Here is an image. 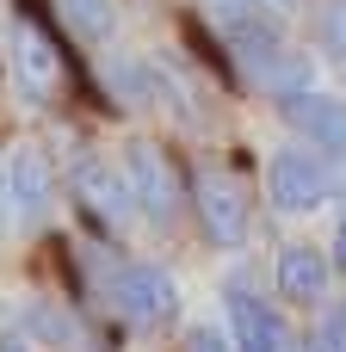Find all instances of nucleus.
Returning <instances> with one entry per match:
<instances>
[{
	"label": "nucleus",
	"instance_id": "nucleus-15",
	"mask_svg": "<svg viewBox=\"0 0 346 352\" xmlns=\"http://www.w3.org/2000/svg\"><path fill=\"white\" fill-rule=\"evenodd\" d=\"M186 352H229V340H223L217 328H192V334H186Z\"/></svg>",
	"mask_w": 346,
	"mask_h": 352
},
{
	"label": "nucleus",
	"instance_id": "nucleus-13",
	"mask_svg": "<svg viewBox=\"0 0 346 352\" xmlns=\"http://www.w3.org/2000/svg\"><path fill=\"white\" fill-rule=\"evenodd\" d=\"M19 309H25V322H31V328H37L43 340H62V346H74V322H68L62 309H50V303H37V297H25Z\"/></svg>",
	"mask_w": 346,
	"mask_h": 352
},
{
	"label": "nucleus",
	"instance_id": "nucleus-3",
	"mask_svg": "<svg viewBox=\"0 0 346 352\" xmlns=\"http://www.w3.org/2000/svg\"><path fill=\"white\" fill-rule=\"evenodd\" d=\"M124 179H130V198L149 223H173L180 217V179L167 167V155L155 142H130L124 148Z\"/></svg>",
	"mask_w": 346,
	"mask_h": 352
},
{
	"label": "nucleus",
	"instance_id": "nucleus-17",
	"mask_svg": "<svg viewBox=\"0 0 346 352\" xmlns=\"http://www.w3.org/2000/svg\"><path fill=\"white\" fill-rule=\"evenodd\" d=\"M0 352H31V346H25V334H0Z\"/></svg>",
	"mask_w": 346,
	"mask_h": 352
},
{
	"label": "nucleus",
	"instance_id": "nucleus-12",
	"mask_svg": "<svg viewBox=\"0 0 346 352\" xmlns=\"http://www.w3.org/2000/svg\"><path fill=\"white\" fill-rule=\"evenodd\" d=\"M56 12H62V25H68L80 43H105L111 25H118V6H111V0H56Z\"/></svg>",
	"mask_w": 346,
	"mask_h": 352
},
{
	"label": "nucleus",
	"instance_id": "nucleus-16",
	"mask_svg": "<svg viewBox=\"0 0 346 352\" xmlns=\"http://www.w3.org/2000/svg\"><path fill=\"white\" fill-rule=\"evenodd\" d=\"M334 266H346V210H340V229H334Z\"/></svg>",
	"mask_w": 346,
	"mask_h": 352
},
{
	"label": "nucleus",
	"instance_id": "nucleus-14",
	"mask_svg": "<svg viewBox=\"0 0 346 352\" xmlns=\"http://www.w3.org/2000/svg\"><path fill=\"white\" fill-rule=\"evenodd\" d=\"M303 352H346V303H334V309L316 322V334L303 340Z\"/></svg>",
	"mask_w": 346,
	"mask_h": 352
},
{
	"label": "nucleus",
	"instance_id": "nucleus-10",
	"mask_svg": "<svg viewBox=\"0 0 346 352\" xmlns=\"http://www.w3.org/2000/svg\"><path fill=\"white\" fill-rule=\"evenodd\" d=\"M328 278H334V260H328L322 248H310V241L279 248V291H285L291 303L316 309V303L328 297Z\"/></svg>",
	"mask_w": 346,
	"mask_h": 352
},
{
	"label": "nucleus",
	"instance_id": "nucleus-4",
	"mask_svg": "<svg viewBox=\"0 0 346 352\" xmlns=\"http://www.w3.org/2000/svg\"><path fill=\"white\" fill-rule=\"evenodd\" d=\"M6 68H12V87H19L25 105H50V93H56V80H62V62H56V43H50L37 25H19V31H12Z\"/></svg>",
	"mask_w": 346,
	"mask_h": 352
},
{
	"label": "nucleus",
	"instance_id": "nucleus-19",
	"mask_svg": "<svg viewBox=\"0 0 346 352\" xmlns=\"http://www.w3.org/2000/svg\"><path fill=\"white\" fill-rule=\"evenodd\" d=\"M340 62H346V31H340Z\"/></svg>",
	"mask_w": 346,
	"mask_h": 352
},
{
	"label": "nucleus",
	"instance_id": "nucleus-5",
	"mask_svg": "<svg viewBox=\"0 0 346 352\" xmlns=\"http://www.w3.org/2000/svg\"><path fill=\"white\" fill-rule=\"evenodd\" d=\"M192 204H198V223L217 248H241L248 241V198L229 173H198L192 186Z\"/></svg>",
	"mask_w": 346,
	"mask_h": 352
},
{
	"label": "nucleus",
	"instance_id": "nucleus-18",
	"mask_svg": "<svg viewBox=\"0 0 346 352\" xmlns=\"http://www.w3.org/2000/svg\"><path fill=\"white\" fill-rule=\"evenodd\" d=\"M6 210H12V192H6V173H0V229H6Z\"/></svg>",
	"mask_w": 346,
	"mask_h": 352
},
{
	"label": "nucleus",
	"instance_id": "nucleus-8",
	"mask_svg": "<svg viewBox=\"0 0 346 352\" xmlns=\"http://www.w3.org/2000/svg\"><path fill=\"white\" fill-rule=\"evenodd\" d=\"M6 192H12V217L25 223V229H37L43 217H50V198H56V173H50V161H43V148H19L12 161H6Z\"/></svg>",
	"mask_w": 346,
	"mask_h": 352
},
{
	"label": "nucleus",
	"instance_id": "nucleus-2",
	"mask_svg": "<svg viewBox=\"0 0 346 352\" xmlns=\"http://www.w3.org/2000/svg\"><path fill=\"white\" fill-rule=\"evenodd\" d=\"M105 297H111V309H124V316L142 322V328L173 322V309H180L173 278H167L161 266H149V260H124V266H111V272H105Z\"/></svg>",
	"mask_w": 346,
	"mask_h": 352
},
{
	"label": "nucleus",
	"instance_id": "nucleus-11",
	"mask_svg": "<svg viewBox=\"0 0 346 352\" xmlns=\"http://www.w3.org/2000/svg\"><path fill=\"white\" fill-rule=\"evenodd\" d=\"M198 12H204V25H210V31H223V43L285 31V19H279V6H272V0H198Z\"/></svg>",
	"mask_w": 346,
	"mask_h": 352
},
{
	"label": "nucleus",
	"instance_id": "nucleus-9",
	"mask_svg": "<svg viewBox=\"0 0 346 352\" xmlns=\"http://www.w3.org/2000/svg\"><path fill=\"white\" fill-rule=\"evenodd\" d=\"M74 192H80V204L105 223V229H118L124 217H130V179L118 173V167H105L99 155H74Z\"/></svg>",
	"mask_w": 346,
	"mask_h": 352
},
{
	"label": "nucleus",
	"instance_id": "nucleus-6",
	"mask_svg": "<svg viewBox=\"0 0 346 352\" xmlns=\"http://www.w3.org/2000/svg\"><path fill=\"white\" fill-rule=\"evenodd\" d=\"M229 328H235V346L241 352H297V340L279 322V309L254 285H229Z\"/></svg>",
	"mask_w": 346,
	"mask_h": 352
},
{
	"label": "nucleus",
	"instance_id": "nucleus-7",
	"mask_svg": "<svg viewBox=\"0 0 346 352\" xmlns=\"http://www.w3.org/2000/svg\"><path fill=\"white\" fill-rule=\"evenodd\" d=\"M279 105H285L291 130H303L310 148H322L328 161H346V105H340V99L303 87V93H291V99H279Z\"/></svg>",
	"mask_w": 346,
	"mask_h": 352
},
{
	"label": "nucleus",
	"instance_id": "nucleus-1",
	"mask_svg": "<svg viewBox=\"0 0 346 352\" xmlns=\"http://www.w3.org/2000/svg\"><path fill=\"white\" fill-rule=\"evenodd\" d=\"M266 198L285 210V217H303L316 204L334 198V167L322 148H279L266 161Z\"/></svg>",
	"mask_w": 346,
	"mask_h": 352
}]
</instances>
